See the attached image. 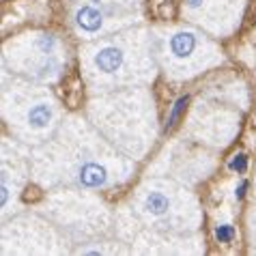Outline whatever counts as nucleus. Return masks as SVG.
I'll return each mask as SVG.
<instances>
[{
	"label": "nucleus",
	"instance_id": "1",
	"mask_svg": "<svg viewBox=\"0 0 256 256\" xmlns=\"http://www.w3.org/2000/svg\"><path fill=\"white\" fill-rule=\"evenodd\" d=\"M32 174L44 188L104 190L127 181L134 158L125 155L93 123L71 116L44 144L30 151Z\"/></svg>",
	"mask_w": 256,
	"mask_h": 256
},
{
	"label": "nucleus",
	"instance_id": "2",
	"mask_svg": "<svg viewBox=\"0 0 256 256\" xmlns=\"http://www.w3.org/2000/svg\"><path fill=\"white\" fill-rule=\"evenodd\" d=\"M82 74L95 93H112L120 88L146 86L158 71V56L151 30L112 32L84 46Z\"/></svg>",
	"mask_w": 256,
	"mask_h": 256
},
{
	"label": "nucleus",
	"instance_id": "3",
	"mask_svg": "<svg viewBox=\"0 0 256 256\" xmlns=\"http://www.w3.org/2000/svg\"><path fill=\"white\" fill-rule=\"evenodd\" d=\"M90 123L134 160L146 153L158 134L155 106L146 86L102 93L90 104Z\"/></svg>",
	"mask_w": 256,
	"mask_h": 256
},
{
	"label": "nucleus",
	"instance_id": "4",
	"mask_svg": "<svg viewBox=\"0 0 256 256\" xmlns=\"http://www.w3.org/2000/svg\"><path fill=\"white\" fill-rule=\"evenodd\" d=\"M134 220L160 234H190L198 230L202 211L192 192L168 179H148L132 200Z\"/></svg>",
	"mask_w": 256,
	"mask_h": 256
},
{
	"label": "nucleus",
	"instance_id": "5",
	"mask_svg": "<svg viewBox=\"0 0 256 256\" xmlns=\"http://www.w3.org/2000/svg\"><path fill=\"white\" fill-rule=\"evenodd\" d=\"M2 116L13 138L30 146H39L56 134L62 123L60 104L44 86L24 82H4Z\"/></svg>",
	"mask_w": 256,
	"mask_h": 256
},
{
	"label": "nucleus",
	"instance_id": "6",
	"mask_svg": "<svg viewBox=\"0 0 256 256\" xmlns=\"http://www.w3.org/2000/svg\"><path fill=\"white\" fill-rule=\"evenodd\" d=\"M151 34L158 62L170 78L188 80L222 62V52L211 37L190 26H168Z\"/></svg>",
	"mask_w": 256,
	"mask_h": 256
},
{
	"label": "nucleus",
	"instance_id": "7",
	"mask_svg": "<svg viewBox=\"0 0 256 256\" xmlns=\"http://www.w3.org/2000/svg\"><path fill=\"white\" fill-rule=\"evenodd\" d=\"M67 48L54 34L26 32L4 46V65L30 82H54L62 76Z\"/></svg>",
	"mask_w": 256,
	"mask_h": 256
},
{
	"label": "nucleus",
	"instance_id": "8",
	"mask_svg": "<svg viewBox=\"0 0 256 256\" xmlns=\"http://www.w3.org/2000/svg\"><path fill=\"white\" fill-rule=\"evenodd\" d=\"M134 18L136 16H134L132 6L76 0L74 13H71V24H74V30L82 39H99L106 37V34L123 30V28H130L136 22Z\"/></svg>",
	"mask_w": 256,
	"mask_h": 256
},
{
	"label": "nucleus",
	"instance_id": "9",
	"mask_svg": "<svg viewBox=\"0 0 256 256\" xmlns=\"http://www.w3.org/2000/svg\"><path fill=\"white\" fill-rule=\"evenodd\" d=\"M246 0H186L183 16L213 37H224L239 26Z\"/></svg>",
	"mask_w": 256,
	"mask_h": 256
},
{
	"label": "nucleus",
	"instance_id": "10",
	"mask_svg": "<svg viewBox=\"0 0 256 256\" xmlns=\"http://www.w3.org/2000/svg\"><path fill=\"white\" fill-rule=\"evenodd\" d=\"M32 174L30 151L24 146V142L16 140L9 146V140L2 144V209L6 213L11 202V194H20L26 179Z\"/></svg>",
	"mask_w": 256,
	"mask_h": 256
},
{
	"label": "nucleus",
	"instance_id": "11",
	"mask_svg": "<svg viewBox=\"0 0 256 256\" xmlns=\"http://www.w3.org/2000/svg\"><path fill=\"white\" fill-rule=\"evenodd\" d=\"M86 2H99V4H123V6H132L138 2V0H86Z\"/></svg>",
	"mask_w": 256,
	"mask_h": 256
},
{
	"label": "nucleus",
	"instance_id": "12",
	"mask_svg": "<svg viewBox=\"0 0 256 256\" xmlns=\"http://www.w3.org/2000/svg\"><path fill=\"white\" fill-rule=\"evenodd\" d=\"M250 220H254V222H256V216H254V213L250 216ZM250 230H252V232H256V224H252V226H250Z\"/></svg>",
	"mask_w": 256,
	"mask_h": 256
}]
</instances>
